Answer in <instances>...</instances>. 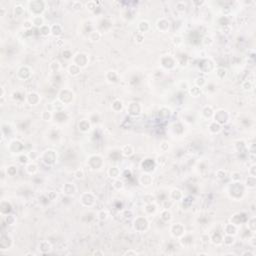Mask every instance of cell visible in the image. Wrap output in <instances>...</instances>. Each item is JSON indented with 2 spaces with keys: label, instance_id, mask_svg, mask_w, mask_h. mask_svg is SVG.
I'll list each match as a JSON object with an SVG mask.
<instances>
[{
  "label": "cell",
  "instance_id": "1",
  "mask_svg": "<svg viewBox=\"0 0 256 256\" xmlns=\"http://www.w3.org/2000/svg\"><path fill=\"white\" fill-rule=\"evenodd\" d=\"M29 4V10L33 14V16H38L42 15L44 10L46 8V2L44 1H31Z\"/></svg>",
  "mask_w": 256,
  "mask_h": 256
},
{
  "label": "cell",
  "instance_id": "2",
  "mask_svg": "<svg viewBox=\"0 0 256 256\" xmlns=\"http://www.w3.org/2000/svg\"><path fill=\"white\" fill-rule=\"evenodd\" d=\"M40 158L42 159L44 164L51 166V165L55 164V162L57 161V154L54 150L47 149L42 154H40Z\"/></svg>",
  "mask_w": 256,
  "mask_h": 256
},
{
  "label": "cell",
  "instance_id": "3",
  "mask_svg": "<svg viewBox=\"0 0 256 256\" xmlns=\"http://www.w3.org/2000/svg\"><path fill=\"white\" fill-rule=\"evenodd\" d=\"M133 227L137 232H145L149 227V222L144 216L136 217L133 221Z\"/></svg>",
  "mask_w": 256,
  "mask_h": 256
},
{
  "label": "cell",
  "instance_id": "4",
  "mask_svg": "<svg viewBox=\"0 0 256 256\" xmlns=\"http://www.w3.org/2000/svg\"><path fill=\"white\" fill-rule=\"evenodd\" d=\"M229 117H230V115H229V113L226 110H224V109H220V110L214 111L212 118H213L214 121H216L220 125H224V124L228 123Z\"/></svg>",
  "mask_w": 256,
  "mask_h": 256
},
{
  "label": "cell",
  "instance_id": "5",
  "mask_svg": "<svg viewBox=\"0 0 256 256\" xmlns=\"http://www.w3.org/2000/svg\"><path fill=\"white\" fill-rule=\"evenodd\" d=\"M58 99L64 104H70L73 99H74V93H73L72 90L68 89V88H64L62 89L59 94H58Z\"/></svg>",
  "mask_w": 256,
  "mask_h": 256
},
{
  "label": "cell",
  "instance_id": "6",
  "mask_svg": "<svg viewBox=\"0 0 256 256\" xmlns=\"http://www.w3.org/2000/svg\"><path fill=\"white\" fill-rule=\"evenodd\" d=\"M170 232L171 235L175 238H181L183 235L186 233L185 232V227L182 223H174L172 224L170 227Z\"/></svg>",
  "mask_w": 256,
  "mask_h": 256
},
{
  "label": "cell",
  "instance_id": "7",
  "mask_svg": "<svg viewBox=\"0 0 256 256\" xmlns=\"http://www.w3.org/2000/svg\"><path fill=\"white\" fill-rule=\"evenodd\" d=\"M88 62H89V58H88V55L85 54V53H82V52L75 54L74 57H73V63L76 64L77 66H79L80 68L87 66Z\"/></svg>",
  "mask_w": 256,
  "mask_h": 256
},
{
  "label": "cell",
  "instance_id": "8",
  "mask_svg": "<svg viewBox=\"0 0 256 256\" xmlns=\"http://www.w3.org/2000/svg\"><path fill=\"white\" fill-rule=\"evenodd\" d=\"M80 201H81V204L83 206L90 207V206L94 205V203H95V196H94L90 192L83 193V194L81 195Z\"/></svg>",
  "mask_w": 256,
  "mask_h": 256
},
{
  "label": "cell",
  "instance_id": "9",
  "mask_svg": "<svg viewBox=\"0 0 256 256\" xmlns=\"http://www.w3.org/2000/svg\"><path fill=\"white\" fill-rule=\"evenodd\" d=\"M161 65L166 69H172L176 64V60L170 55H165L161 58Z\"/></svg>",
  "mask_w": 256,
  "mask_h": 256
},
{
  "label": "cell",
  "instance_id": "10",
  "mask_svg": "<svg viewBox=\"0 0 256 256\" xmlns=\"http://www.w3.org/2000/svg\"><path fill=\"white\" fill-rule=\"evenodd\" d=\"M141 110H142V108H141V105L140 103L138 102H132L130 103L128 107H127V111L130 115L132 116H137L141 113Z\"/></svg>",
  "mask_w": 256,
  "mask_h": 256
},
{
  "label": "cell",
  "instance_id": "11",
  "mask_svg": "<svg viewBox=\"0 0 256 256\" xmlns=\"http://www.w3.org/2000/svg\"><path fill=\"white\" fill-rule=\"evenodd\" d=\"M238 228H239V226L235 225V224H233L231 222V223H227L224 225L223 231H224V234L233 235V236H235V235H237V233H238Z\"/></svg>",
  "mask_w": 256,
  "mask_h": 256
},
{
  "label": "cell",
  "instance_id": "12",
  "mask_svg": "<svg viewBox=\"0 0 256 256\" xmlns=\"http://www.w3.org/2000/svg\"><path fill=\"white\" fill-rule=\"evenodd\" d=\"M156 26H157L158 30H160L161 32H167L170 27V22L166 18H160L156 22Z\"/></svg>",
  "mask_w": 256,
  "mask_h": 256
},
{
  "label": "cell",
  "instance_id": "13",
  "mask_svg": "<svg viewBox=\"0 0 256 256\" xmlns=\"http://www.w3.org/2000/svg\"><path fill=\"white\" fill-rule=\"evenodd\" d=\"M40 100L41 98L37 92H30L29 94H27V96H26V101H27L30 105H37Z\"/></svg>",
  "mask_w": 256,
  "mask_h": 256
},
{
  "label": "cell",
  "instance_id": "14",
  "mask_svg": "<svg viewBox=\"0 0 256 256\" xmlns=\"http://www.w3.org/2000/svg\"><path fill=\"white\" fill-rule=\"evenodd\" d=\"M62 191L65 195L67 196H72L74 193L76 192V186L74 185V183H71V182H67L62 187Z\"/></svg>",
  "mask_w": 256,
  "mask_h": 256
},
{
  "label": "cell",
  "instance_id": "15",
  "mask_svg": "<svg viewBox=\"0 0 256 256\" xmlns=\"http://www.w3.org/2000/svg\"><path fill=\"white\" fill-rule=\"evenodd\" d=\"M139 182H140V184L142 185V186L148 187V186H150L151 184H152L153 178H152V176H151L150 174L144 173V174H142V175L139 177Z\"/></svg>",
  "mask_w": 256,
  "mask_h": 256
},
{
  "label": "cell",
  "instance_id": "16",
  "mask_svg": "<svg viewBox=\"0 0 256 256\" xmlns=\"http://www.w3.org/2000/svg\"><path fill=\"white\" fill-rule=\"evenodd\" d=\"M78 128H79L81 132L86 133L91 129V122L87 119H82L81 121L78 123Z\"/></svg>",
  "mask_w": 256,
  "mask_h": 256
},
{
  "label": "cell",
  "instance_id": "17",
  "mask_svg": "<svg viewBox=\"0 0 256 256\" xmlns=\"http://www.w3.org/2000/svg\"><path fill=\"white\" fill-rule=\"evenodd\" d=\"M169 196H170V199L172 201H179V200L182 199V198H183V193H182L181 190L174 188L173 190H171Z\"/></svg>",
  "mask_w": 256,
  "mask_h": 256
},
{
  "label": "cell",
  "instance_id": "18",
  "mask_svg": "<svg viewBox=\"0 0 256 256\" xmlns=\"http://www.w3.org/2000/svg\"><path fill=\"white\" fill-rule=\"evenodd\" d=\"M135 152V149L132 145L130 144H127L123 146V148L121 149V154L124 156V157H130V156H132Z\"/></svg>",
  "mask_w": 256,
  "mask_h": 256
},
{
  "label": "cell",
  "instance_id": "19",
  "mask_svg": "<svg viewBox=\"0 0 256 256\" xmlns=\"http://www.w3.org/2000/svg\"><path fill=\"white\" fill-rule=\"evenodd\" d=\"M107 173H108V176L110 177V178H112V179H118L119 176H120V169L118 168V167H116V166H112V167H110V168L108 169Z\"/></svg>",
  "mask_w": 256,
  "mask_h": 256
},
{
  "label": "cell",
  "instance_id": "20",
  "mask_svg": "<svg viewBox=\"0 0 256 256\" xmlns=\"http://www.w3.org/2000/svg\"><path fill=\"white\" fill-rule=\"evenodd\" d=\"M245 188H248V189H255L256 187V177L253 176H248L244 182Z\"/></svg>",
  "mask_w": 256,
  "mask_h": 256
},
{
  "label": "cell",
  "instance_id": "21",
  "mask_svg": "<svg viewBox=\"0 0 256 256\" xmlns=\"http://www.w3.org/2000/svg\"><path fill=\"white\" fill-rule=\"evenodd\" d=\"M221 130H222V125H220L219 123H217L216 121L212 120V121L210 122V124H209V131L211 133L217 134V133L220 132Z\"/></svg>",
  "mask_w": 256,
  "mask_h": 256
},
{
  "label": "cell",
  "instance_id": "22",
  "mask_svg": "<svg viewBox=\"0 0 256 256\" xmlns=\"http://www.w3.org/2000/svg\"><path fill=\"white\" fill-rule=\"evenodd\" d=\"M150 29V23L147 21V20H142V21H140L139 24H138V30L140 33L144 34L145 32H147Z\"/></svg>",
  "mask_w": 256,
  "mask_h": 256
},
{
  "label": "cell",
  "instance_id": "23",
  "mask_svg": "<svg viewBox=\"0 0 256 256\" xmlns=\"http://www.w3.org/2000/svg\"><path fill=\"white\" fill-rule=\"evenodd\" d=\"M234 242H235V236H233V235H228V234L223 235L222 243L225 245V246H231L232 244H234Z\"/></svg>",
  "mask_w": 256,
  "mask_h": 256
},
{
  "label": "cell",
  "instance_id": "24",
  "mask_svg": "<svg viewBox=\"0 0 256 256\" xmlns=\"http://www.w3.org/2000/svg\"><path fill=\"white\" fill-rule=\"evenodd\" d=\"M52 246L49 241H47V240H44V241H41L40 244H39V250L42 253H47L49 252L51 250Z\"/></svg>",
  "mask_w": 256,
  "mask_h": 256
},
{
  "label": "cell",
  "instance_id": "25",
  "mask_svg": "<svg viewBox=\"0 0 256 256\" xmlns=\"http://www.w3.org/2000/svg\"><path fill=\"white\" fill-rule=\"evenodd\" d=\"M51 34L55 36V37L60 36L62 34V26L58 23L51 25Z\"/></svg>",
  "mask_w": 256,
  "mask_h": 256
},
{
  "label": "cell",
  "instance_id": "26",
  "mask_svg": "<svg viewBox=\"0 0 256 256\" xmlns=\"http://www.w3.org/2000/svg\"><path fill=\"white\" fill-rule=\"evenodd\" d=\"M25 169H26V172H27V173L33 175L38 171V167L33 162V161H31V162H29L28 164H26V168Z\"/></svg>",
  "mask_w": 256,
  "mask_h": 256
},
{
  "label": "cell",
  "instance_id": "27",
  "mask_svg": "<svg viewBox=\"0 0 256 256\" xmlns=\"http://www.w3.org/2000/svg\"><path fill=\"white\" fill-rule=\"evenodd\" d=\"M160 218L162 219L164 222H169L172 219V213L170 212L169 209H163L162 211H161Z\"/></svg>",
  "mask_w": 256,
  "mask_h": 256
},
{
  "label": "cell",
  "instance_id": "28",
  "mask_svg": "<svg viewBox=\"0 0 256 256\" xmlns=\"http://www.w3.org/2000/svg\"><path fill=\"white\" fill-rule=\"evenodd\" d=\"M32 23L33 26H36V27L40 28L41 26L44 25V18L42 17V15H38V16H33L32 17Z\"/></svg>",
  "mask_w": 256,
  "mask_h": 256
},
{
  "label": "cell",
  "instance_id": "29",
  "mask_svg": "<svg viewBox=\"0 0 256 256\" xmlns=\"http://www.w3.org/2000/svg\"><path fill=\"white\" fill-rule=\"evenodd\" d=\"M80 72H81V68H80L79 66H77L74 63H72V64L69 65V67H68V73H69L70 75L76 76V75L79 74Z\"/></svg>",
  "mask_w": 256,
  "mask_h": 256
},
{
  "label": "cell",
  "instance_id": "30",
  "mask_svg": "<svg viewBox=\"0 0 256 256\" xmlns=\"http://www.w3.org/2000/svg\"><path fill=\"white\" fill-rule=\"evenodd\" d=\"M213 114H214V110L212 109L211 106H205L204 108H203V110H202V115L204 116L206 119L212 118V117H213Z\"/></svg>",
  "mask_w": 256,
  "mask_h": 256
},
{
  "label": "cell",
  "instance_id": "31",
  "mask_svg": "<svg viewBox=\"0 0 256 256\" xmlns=\"http://www.w3.org/2000/svg\"><path fill=\"white\" fill-rule=\"evenodd\" d=\"M189 93H190V95H192L193 97H198V96H200V94L202 93V88L200 87H198L196 85L194 86H192V87H189Z\"/></svg>",
  "mask_w": 256,
  "mask_h": 256
},
{
  "label": "cell",
  "instance_id": "32",
  "mask_svg": "<svg viewBox=\"0 0 256 256\" xmlns=\"http://www.w3.org/2000/svg\"><path fill=\"white\" fill-rule=\"evenodd\" d=\"M31 71H30V69L28 68L27 66H22L21 68H20L19 70H18V76L19 77H21V75H24V78L23 79H26V78H28L29 76H30V73Z\"/></svg>",
  "mask_w": 256,
  "mask_h": 256
},
{
  "label": "cell",
  "instance_id": "33",
  "mask_svg": "<svg viewBox=\"0 0 256 256\" xmlns=\"http://www.w3.org/2000/svg\"><path fill=\"white\" fill-rule=\"evenodd\" d=\"M112 109L115 112H119V111H121L122 109H123V103L121 100H119V99H116V100H114L113 103H112V105H111Z\"/></svg>",
  "mask_w": 256,
  "mask_h": 256
},
{
  "label": "cell",
  "instance_id": "34",
  "mask_svg": "<svg viewBox=\"0 0 256 256\" xmlns=\"http://www.w3.org/2000/svg\"><path fill=\"white\" fill-rule=\"evenodd\" d=\"M156 210H157V206H156L155 203H149V204H146L145 206V212L146 214H148V215L154 214Z\"/></svg>",
  "mask_w": 256,
  "mask_h": 256
},
{
  "label": "cell",
  "instance_id": "35",
  "mask_svg": "<svg viewBox=\"0 0 256 256\" xmlns=\"http://www.w3.org/2000/svg\"><path fill=\"white\" fill-rule=\"evenodd\" d=\"M247 229L249 231H251L252 233H255L256 230V225H255V217H251L248 218L247 220Z\"/></svg>",
  "mask_w": 256,
  "mask_h": 256
},
{
  "label": "cell",
  "instance_id": "36",
  "mask_svg": "<svg viewBox=\"0 0 256 256\" xmlns=\"http://www.w3.org/2000/svg\"><path fill=\"white\" fill-rule=\"evenodd\" d=\"M194 84L196 86H198V87L203 88V87H204L207 84V80L203 76H198L196 79L194 80Z\"/></svg>",
  "mask_w": 256,
  "mask_h": 256
},
{
  "label": "cell",
  "instance_id": "37",
  "mask_svg": "<svg viewBox=\"0 0 256 256\" xmlns=\"http://www.w3.org/2000/svg\"><path fill=\"white\" fill-rule=\"evenodd\" d=\"M241 87H242V89H243L244 91H248V92H249V91L253 90L254 84H253V82H252V81H250V80H245V81L242 83Z\"/></svg>",
  "mask_w": 256,
  "mask_h": 256
},
{
  "label": "cell",
  "instance_id": "38",
  "mask_svg": "<svg viewBox=\"0 0 256 256\" xmlns=\"http://www.w3.org/2000/svg\"><path fill=\"white\" fill-rule=\"evenodd\" d=\"M39 32L42 36H48L49 34H51V26L44 24L39 28Z\"/></svg>",
  "mask_w": 256,
  "mask_h": 256
},
{
  "label": "cell",
  "instance_id": "39",
  "mask_svg": "<svg viewBox=\"0 0 256 256\" xmlns=\"http://www.w3.org/2000/svg\"><path fill=\"white\" fill-rule=\"evenodd\" d=\"M101 36H102L101 33L99 32V31H97V30H93V31H91V32L89 33V38H90L91 41H93V42L100 40Z\"/></svg>",
  "mask_w": 256,
  "mask_h": 256
},
{
  "label": "cell",
  "instance_id": "40",
  "mask_svg": "<svg viewBox=\"0 0 256 256\" xmlns=\"http://www.w3.org/2000/svg\"><path fill=\"white\" fill-rule=\"evenodd\" d=\"M215 73H216L217 78H219V79H223V78L227 75V70L225 68H223V67H218V68L215 70Z\"/></svg>",
  "mask_w": 256,
  "mask_h": 256
},
{
  "label": "cell",
  "instance_id": "41",
  "mask_svg": "<svg viewBox=\"0 0 256 256\" xmlns=\"http://www.w3.org/2000/svg\"><path fill=\"white\" fill-rule=\"evenodd\" d=\"M230 178L232 180V182H241L242 180V174L238 171H233L231 173Z\"/></svg>",
  "mask_w": 256,
  "mask_h": 256
},
{
  "label": "cell",
  "instance_id": "42",
  "mask_svg": "<svg viewBox=\"0 0 256 256\" xmlns=\"http://www.w3.org/2000/svg\"><path fill=\"white\" fill-rule=\"evenodd\" d=\"M113 188L115 190H122L123 187H124V183L122 180H120L119 178L118 179H114V182H113Z\"/></svg>",
  "mask_w": 256,
  "mask_h": 256
},
{
  "label": "cell",
  "instance_id": "43",
  "mask_svg": "<svg viewBox=\"0 0 256 256\" xmlns=\"http://www.w3.org/2000/svg\"><path fill=\"white\" fill-rule=\"evenodd\" d=\"M24 12H25V8L22 6V5H17V6H15L14 13H15V15H16L17 17L22 16V15L24 14Z\"/></svg>",
  "mask_w": 256,
  "mask_h": 256
},
{
  "label": "cell",
  "instance_id": "44",
  "mask_svg": "<svg viewBox=\"0 0 256 256\" xmlns=\"http://www.w3.org/2000/svg\"><path fill=\"white\" fill-rule=\"evenodd\" d=\"M52 117H53V114H52V112L49 110H45L42 112V114H41V118H42L44 121H50Z\"/></svg>",
  "mask_w": 256,
  "mask_h": 256
},
{
  "label": "cell",
  "instance_id": "45",
  "mask_svg": "<svg viewBox=\"0 0 256 256\" xmlns=\"http://www.w3.org/2000/svg\"><path fill=\"white\" fill-rule=\"evenodd\" d=\"M107 75H110L111 77H106L109 82H116L118 79V74L115 71H108Z\"/></svg>",
  "mask_w": 256,
  "mask_h": 256
},
{
  "label": "cell",
  "instance_id": "46",
  "mask_svg": "<svg viewBox=\"0 0 256 256\" xmlns=\"http://www.w3.org/2000/svg\"><path fill=\"white\" fill-rule=\"evenodd\" d=\"M27 155H28V158H29L30 161H35L37 158H40V154L35 150L30 151V152L27 153Z\"/></svg>",
  "mask_w": 256,
  "mask_h": 256
},
{
  "label": "cell",
  "instance_id": "47",
  "mask_svg": "<svg viewBox=\"0 0 256 256\" xmlns=\"http://www.w3.org/2000/svg\"><path fill=\"white\" fill-rule=\"evenodd\" d=\"M108 216H109V214L106 210H101L100 212L98 213V219L100 221H105L108 219Z\"/></svg>",
  "mask_w": 256,
  "mask_h": 256
},
{
  "label": "cell",
  "instance_id": "48",
  "mask_svg": "<svg viewBox=\"0 0 256 256\" xmlns=\"http://www.w3.org/2000/svg\"><path fill=\"white\" fill-rule=\"evenodd\" d=\"M19 162L21 163V164H28L29 162H31V161L29 160L28 158V155L27 154H20L19 156Z\"/></svg>",
  "mask_w": 256,
  "mask_h": 256
},
{
  "label": "cell",
  "instance_id": "49",
  "mask_svg": "<svg viewBox=\"0 0 256 256\" xmlns=\"http://www.w3.org/2000/svg\"><path fill=\"white\" fill-rule=\"evenodd\" d=\"M84 176H85V173H84V171H83L82 169H77L75 172H74V177L76 179H83L84 178Z\"/></svg>",
  "mask_w": 256,
  "mask_h": 256
},
{
  "label": "cell",
  "instance_id": "50",
  "mask_svg": "<svg viewBox=\"0 0 256 256\" xmlns=\"http://www.w3.org/2000/svg\"><path fill=\"white\" fill-rule=\"evenodd\" d=\"M227 176V172L224 169H219L216 171V177L219 179H224Z\"/></svg>",
  "mask_w": 256,
  "mask_h": 256
},
{
  "label": "cell",
  "instance_id": "51",
  "mask_svg": "<svg viewBox=\"0 0 256 256\" xmlns=\"http://www.w3.org/2000/svg\"><path fill=\"white\" fill-rule=\"evenodd\" d=\"M248 174H249V176L256 177V165H255V163H252V165L249 167Z\"/></svg>",
  "mask_w": 256,
  "mask_h": 256
},
{
  "label": "cell",
  "instance_id": "52",
  "mask_svg": "<svg viewBox=\"0 0 256 256\" xmlns=\"http://www.w3.org/2000/svg\"><path fill=\"white\" fill-rule=\"evenodd\" d=\"M85 6H86L87 9H89V10H91V11H92V10L97 8V4H96L95 1H89V2H87L85 4Z\"/></svg>",
  "mask_w": 256,
  "mask_h": 256
},
{
  "label": "cell",
  "instance_id": "53",
  "mask_svg": "<svg viewBox=\"0 0 256 256\" xmlns=\"http://www.w3.org/2000/svg\"><path fill=\"white\" fill-rule=\"evenodd\" d=\"M23 27L25 29H31L33 27V23H32V20L31 19H28V20H25L23 22Z\"/></svg>",
  "mask_w": 256,
  "mask_h": 256
},
{
  "label": "cell",
  "instance_id": "54",
  "mask_svg": "<svg viewBox=\"0 0 256 256\" xmlns=\"http://www.w3.org/2000/svg\"><path fill=\"white\" fill-rule=\"evenodd\" d=\"M143 39H144V36H143V34L142 33H137V35L135 36V40L137 41V42H139V43H141L143 41Z\"/></svg>",
  "mask_w": 256,
  "mask_h": 256
},
{
  "label": "cell",
  "instance_id": "55",
  "mask_svg": "<svg viewBox=\"0 0 256 256\" xmlns=\"http://www.w3.org/2000/svg\"><path fill=\"white\" fill-rule=\"evenodd\" d=\"M138 253L136 251H134V250H128L124 253V255H137Z\"/></svg>",
  "mask_w": 256,
  "mask_h": 256
},
{
  "label": "cell",
  "instance_id": "56",
  "mask_svg": "<svg viewBox=\"0 0 256 256\" xmlns=\"http://www.w3.org/2000/svg\"><path fill=\"white\" fill-rule=\"evenodd\" d=\"M242 255H251V256H255V253L252 252V251H249V250H247V251H244L241 253Z\"/></svg>",
  "mask_w": 256,
  "mask_h": 256
}]
</instances>
